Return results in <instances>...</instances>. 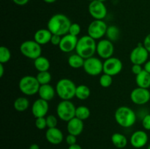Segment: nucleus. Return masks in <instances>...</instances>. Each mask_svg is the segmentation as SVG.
<instances>
[{
	"label": "nucleus",
	"instance_id": "58836bf2",
	"mask_svg": "<svg viewBox=\"0 0 150 149\" xmlns=\"http://www.w3.org/2000/svg\"><path fill=\"white\" fill-rule=\"evenodd\" d=\"M144 69L142 68V65H140V64H133L131 68L132 72L136 74V75L139 74Z\"/></svg>",
	"mask_w": 150,
	"mask_h": 149
},
{
	"label": "nucleus",
	"instance_id": "a19ab883",
	"mask_svg": "<svg viewBox=\"0 0 150 149\" xmlns=\"http://www.w3.org/2000/svg\"><path fill=\"white\" fill-rule=\"evenodd\" d=\"M29 0H13V1L15 4L19 6L26 5V4L29 2Z\"/></svg>",
	"mask_w": 150,
	"mask_h": 149
},
{
	"label": "nucleus",
	"instance_id": "393cba45",
	"mask_svg": "<svg viewBox=\"0 0 150 149\" xmlns=\"http://www.w3.org/2000/svg\"><path fill=\"white\" fill-rule=\"evenodd\" d=\"M84 61V58H82L81 56H79L77 53H75L70 56V57L67 59V63H68L69 66L72 68L79 69L83 67Z\"/></svg>",
	"mask_w": 150,
	"mask_h": 149
},
{
	"label": "nucleus",
	"instance_id": "79ce46f5",
	"mask_svg": "<svg viewBox=\"0 0 150 149\" xmlns=\"http://www.w3.org/2000/svg\"><path fill=\"white\" fill-rule=\"evenodd\" d=\"M144 70H146V72L150 73V60L146 61L144 64Z\"/></svg>",
	"mask_w": 150,
	"mask_h": 149
},
{
	"label": "nucleus",
	"instance_id": "de8ad7c7",
	"mask_svg": "<svg viewBox=\"0 0 150 149\" xmlns=\"http://www.w3.org/2000/svg\"><path fill=\"white\" fill-rule=\"evenodd\" d=\"M98 1H102V2H105V1H106V0H98Z\"/></svg>",
	"mask_w": 150,
	"mask_h": 149
},
{
	"label": "nucleus",
	"instance_id": "9d476101",
	"mask_svg": "<svg viewBox=\"0 0 150 149\" xmlns=\"http://www.w3.org/2000/svg\"><path fill=\"white\" fill-rule=\"evenodd\" d=\"M123 68V64L120 58L111 57L107 58L103 62V73L111 76H115L120 74Z\"/></svg>",
	"mask_w": 150,
	"mask_h": 149
},
{
	"label": "nucleus",
	"instance_id": "ea45409f",
	"mask_svg": "<svg viewBox=\"0 0 150 149\" xmlns=\"http://www.w3.org/2000/svg\"><path fill=\"white\" fill-rule=\"evenodd\" d=\"M143 45L150 53V33L145 37L144 39Z\"/></svg>",
	"mask_w": 150,
	"mask_h": 149
},
{
	"label": "nucleus",
	"instance_id": "7ed1b4c3",
	"mask_svg": "<svg viewBox=\"0 0 150 149\" xmlns=\"http://www.w3.org/2000/svg\"><path fill=\"white\" fill-rule=\"evenodd\" d=\"M115 121L120 127L129 128L133 127L136 121V115L133 109L127 106L117 108L114 113Z\"/></svg>",
	"mask_w": 150,
	"mask_h": 149
},
{
	"label": "nucleus",
	"instance_id": "423d86ee",
	"mask_svg": "<svg viewBox=\"0 0 150 149\" xmlns=\"http://www.w3.org/2000/svg\"><path fill=\"white\" fill-rule=\"evenodd\" d=\"M20 51L22 55L30 59L35 60L42 54V47L36 41L26 40L20 45Z\"/></svg>",
	"mask_w": 150,
	"mask_h": 149
},
{
	"label": "nucleus",
	"instance_id": "a18cd8bd",
	"mask_svg": "<svg viewBox=\"0 0 150 149\" xmlns=\"http://www.w3.org/2000/svg\"><path fill=\"white\" fill-rule=\"evenodd\" d=\"M29 149H40V146L36 143H34V144H32L29 146Z\"/></svg>",
	"mask_w": 150,
	"mask_h": 149
},
{
	"label": "nucleus",
	"instance_id": "c756f323",
	"mask_svg": "<svg viewBox=\"0 0 150 149\" xmlns=\"http://www.w3.org/2000/svg\"><path fill=\"white\" fill-rule=\"evenodd\" d=\"M36 77L39 83L40 84V86L41 85L49 84L51 80V78H52L51 74L48 71L38 72Z\"/></svg>",
	"mask_w": 150,
	"mask_h": 149
},
{
	"label": "nucleus",
	"instance_id": "f257e3e1",
	"mask_svg": "<svg viewBox=\"0 0 150 149\" xmlns=\"http://www.w3.org/2000/svg\"><path fill=\"white\" fill-rule=\"evenodd\" d=\"M72 23L67 15L57 13L50 18L47 23V29L53 34L62 37L69 32Z\"/></svg>",
	"mask_w": 150,
	"mask_h": 149
},
{
	"label": "nucleus",
	"instance_id": "4468645a",
	"mask_svg": "<svg viewBox=\"0 0 150 149\" xmlns=\"http://www.w3.org/2000/svg\"><path fill=\"white\" fill-rule=\"evenodd\" d=\"M130 99L136 105H145L150 100V91L149 89L141 87L136 88L130 93Z\"/></svg>",
	"mask_w": 150,
	"mask_h": 149
},
{
	"label": "nucleus",
	"instance_id": "a878e982",
	"mask_svg": "<svg viewBox=\"0 0 150 149\" xmlns=\"http://www.w3.org/2000/svg\"><path fill=\"white\" fill-rule=\"evenodd\" d=\"M91 94L90 89L86 85L77 86L76 90V97L80 100H86Z\"/></svg>",
	"mask_w": 150,
	"mask_h": 149
},
{
	"label": "nucleus",
	"instance_id": "4c0bfd02",
	"mask_svg": "<svg viewBox=\"0 0 150 149\" xmlns=\"http://www.w3.org/2000/svg\"><path fill=\"white\" fill-rule=\"evenodd\" d=\"M62 37L59 36V35L57 34H52V37H51V43L53 45H55V46H59L60 44V42H61Z\"/></svg>",
	"mask_w": 150,
	"mask_h": 149
},
{
	"label": "nucleus",
	"instance_id": "6e6552de",
	"mask_svg": "<svg viewBox=\"0 0 150 149\" xmlns=\"http://www.w3.org/2000/svg\"><path fill=\"white\" fill-rule=\"evenodd\" d=\"M83 68L89 75L98 76L103 72V62L100 58L92 56L85 59Z\"/></svg>",
	"mask_w": 150,
	"mask_h": 149
},
{
	"label": "nucleus",
	"instance_id": "c9c22d12",
	"mask_svg": "<svg viewBox=\"0 0 150 149\" xmlns=\"http://www.w3.org/2000/svg\"><path fill=\"white\" fill-rule=\"evenodd\" d=\"M142 126L144 129L150 131V114H146L142 119Z\"/></svg>",
	"mask_w": 150,
	"mask_h": 149
},
{
	"label": "nucleus",
	"instance_id": "2eb2a0df",
	"mask_svg": "<svg viewBox=\"0 0 150 149\" xmlns=\"http://www.w3.org/2000/svg\"><path fill=\"white\" fill-rule=\"evenodd\" d=\"M79 39L77 37L73 36L70 34L64 35L62 37L61 42H60L59 48L60 51L63 53H70L71 51L76 50V45Z\"/></svg>",
	"mask_w": 150,
	"mask_h": 149
},
{
	"label": "nucleus",
	"instance_id": "473e14b6",
	"mask_svg": "<svg viewBox=\"0 0 150 149\" xmlns=\"http://www.w3.org/2000/svg\"><path fill=\"white\" fill-rule=\"evenodd\" d=\"M47 122V127L48 128H54L57 127L58 124V119L54 115H48L45 117Z\"/></svg>",
	"mask_w": 150,
	"mask_h": 149
},
{
	"label": "nucleus",
	"instance_id": "20e7f679",
	"mask_svg": "<svg viewBox=\"0 0 150 149\" xmlns=\"http://www.w3.org/2000/svg\"><path fill=\"white\" fill-rule=\"evenodd\" d=\"M76 87L74 82L69 78L60 79L56 85V92L62 100H71L76 96Z\"/></svg>",
	"mask_w": 150,
	"mask_h": 149
},
{
	"label": "nucleus",
	"instance_id": "f704fd0d",
	"mask_svg": "<svg viewBox=\"0 0 150 149\" xmlns=\"http://www.w3.org/2000/svg\"><path fill=\"white\" fill-rule=\"evenodd\" d=\"M35 126L40 130L45 129L47 127V122L45 117L36 118V120H35Z\"/></svg>",
	"mask_w": 150,
	"mask_h": 149
},
{
	"label": "nucleus",
	"instance_id": "1a4fd4ad",
	"mask_svg": "<svg viewBox=\"0 0 150 149\" xmlns=\"http://www.w3.org/2000/svg\"><path fill=\"white\" fill-rule=\"evenodd\" d=\"M108 26L103 20H94L88 26V35L95 40L101 39L106 34Z\"/></svg>",
	"mask_w": 150,
	"mask_h": 149
},
{
	"label": "nucleus",
	"instance_id": "9b49d317",
	"mask_svg": "<svg viewBox=\"0 0 150 149\" xmlns=\"http://www.w3.org/2000/svg\"><path fill=\"white\" fill-rule=\"evenodd\" d=\"M88 10L90 15L95 20H103L107 15V8L105 4L98 0L90 1Z\"/></svg>",
	"mask_w": 150,
	"mask_h": 149
},
{
	"label": "nucleus",
	"instance_id": "a211bd4d",
	"mask_svg": "<svg viewBox=\"0 0 150 149\" xmlns=\"http://www.w3.org/2000/svg\"><path fill=\"white\" fill-rule=\"evenodd\" d=\"M45 139L52 145H59L62 143L64 140L63 132L57 127L48 128L45 131Z\"/></svg>",
	"mask_w": 150,
	"mask_h": 149
},
{
	"label": "nucleus",
	"instance_id": "72a5a7b5",
	"mask_svg": "<svg viewBox=\"0 0 150 149\" xmlns=\"http://www.w3.org/2000/svg\"><path fill=\"white\" fill-rule=\"evenodd\" d=\"M81 31V28L80 25H79V23H72L70 29H69L68 34L73 35V36L78 37L79 34H80Z\"/></svg>",
	"mask_w": 150,
	"mask_h": 149
},
{
	"label": "nucleus",
	"instance_id": "4be33fe9",
	"mask_svg": "<svg viewBox=\"0 0 150 149\" xmlns=\"http://www.w3.org/2000/svg\"><path fill=\"white\" fill-rule=\"evenodd\" d=\"M136 83L138 87L149 89L150 88V73L143 70L139 74L136 75Z\"/></svg>",
	"mask_w": 150,
	"mask_h": 149
},
{
	"label": "nucleus",
	"instance_id": "bb28decb",
	"mask_svg": "<svg viewBox=\"0 0 150 149\" xmlns=\"http://www.w3.org/2000/svg\"><path fill=\"white\" fill-rule=\"evenodd\" d=\"M13 106L15 110L18 112H24L29 108V101L26 97L20 96L15 100Z\"/></svg>",
	"mask_w": 150,
	"mask_h": 149
},
{
	"label": "nucleus",
	"instance_id": "cd10ccee",
	"mask_svg": "<svg viewBox=\"0 0 150 149\" xmlns=\"http://www.w3.org/2000/svg\"><path fill=\"white\" fill-rule=\"evenodd\" d=\"M105 35L107 37V39H109L110 41H111V42H115V41L118 40L119 37H120V29L117 26H115V25L108 26Z\"/></svg>",
	"mask_w": 150,
	"mask_h": 149
},
{
	"label": "nucleus",
	"instance_id": "dca6fc26",
	"mask_svg": "<svg viewBox=\"0 0 150 149\" xmlns=\"http://www.w3.org/2000/svg\"><path fill=\"white\" fill-rule=\"evenodd\" d=\"M49 110L48 101L42 99H38L32 105V113L35 118L40 117H45Z\"/></svg>",
	"mask_w": 150,
	"mask_h": 149
},
{
	"label": "nucleus",
	"instance_id": "0eeeda50",
	"mask_svg": "<svg viewBox=\"0 0 150 149\" xmlns=\"http://www.w3.org/2000/svg\"><path fill=\"white\" fill-rule=\"evenodd\" d=\"M76 108L70 100H62L57 107V114L62 121L68 122L76 117Z\"/></svg>",
	"mask_w": 150,
	"mask_h": 149
},
{
	"label": "nucleus",
	"instance_id": "8fccbe9b",
	"mask_svg": "<svg viewBox=\"0 0 150 149\" xmlns=\"http://www.w3.org/2000/svg\"><path fill=\"white\" fill-rule=\"evenodd\" d=\"M87 1H94V0H87Z\"/></svg>",
	"mask_w": 150,
	"mask_h": 149
},
{
	"label": "nucleus",
	"instance_id": "412c9836",
	"mask_svg": "<svg viewBox=\"0 0 150 149\" xmlns=\"http://www.w3.org/2000/svg\"><path fill=\"white\" fill-rule=\"evenodd\" d=\"M56 89H54L51 85L45 84L41 85L38 91V95L40 99H44L45 101H51L55 96Z\"/></svg>",
	"mask_w": 150,
	"mask_h": 149
},
{
	"label": "nucleus",
	"instance_id": "7c9ffc66",
	"mask_svg": "<svg viewBox=\"0 0 150 149\" xmlns=\"http://www.w3.org/2000/svg\"><path fill=\"white\" fill-rule=\"evenodd\" d=\"M11 58V52L5 46H1L0 48V63L6 64Z\"/></svg>",
	"mask_w": 150,
	"mask_h": 149
},
{
	"label": "nucleus",
	"instance_id": "6ab92c4d",
	"mask_svg": "<svg viewBox=\"0 0 150 149\" xmlns=\"http://www.w3.org/2000/svg\"><path fill=\"white\" fill-rule=\"evenodd\" d=\"M83 127H84L83 121L76 117H74L70 120L67 124V130L68 134H73L75 136L80 135L83 132Z\"/></svg>",
	"mask_w": 150,
	"mask_h": 149
},
{
	"label": "nucleus",
	"instance_id": "2f4dec72",
	"mask_svg": "<svg viewBox=\"0 0 150 149\" xmlns=\"http://www.w3.org/2000/svg\"><path fill=\"white\" fill-rule=\"evenodd\" d=\"M99 83L100 86L103 88H108L111 86L113 83L112 76L103 73V74L100 77Z\"/></svg>",
	"mask_w": 150,
	"mask_h": 149
},
{
	"label": "nucleus",
	"instance_id": "f03ea898",
	"mask_svg": "<svg viewBox=\"0 0 150 149\" xmlns=\"http://www.w3.org/2000/svg\"><path fill=\"white\" fill-rule=\"evenodd\" d=\"M97 42L95 39L89 35H84L79 38L76 48V53L84 59L94 56L96 53Z\"/></svg>",
	"mask_w": 150,
	"mask_h": 149
},
{
	"label": "nucleus",
	"instance_id": "f8f14e48",
	"mask_svg": "<svg viewBox=\"0 0 150 149\" xmlns=\"http://www.w3.org/2000/svg\"><path fill=\"white\" fill-rule=\"evenodd\" d=\"M149 51L143 45H139L132 50L130 54V60L133 64H144L148 61Z\"/></svg>",
	"mask_w": 150,
	"mask_h": 149
},
{
	"label": "nucleus",
	"instance_id": "49530a36",
	"mask_svg": "<svg viewBox=\"0 0 150 149\" xmlns=\"http://www.w3.org/2000/svg\"><path fill=\"white\" fill-rule=\"evenodd\" d=\"M45 3H48V4H52V3L55 2L57 0H43Z\"/></svg>",
	"mask_w": 150,
	"mask_h": 149
},
{
	"label": "nucleus",
	"instance_id": "5701e85b",
	"mask_svg": "<svg viewBox=\"0 0 150 149\" xmlns=\"http://www.w3.org/2000/svg\"><path fill=\"white\" fill-rule=\"evenodd\" d=\"M111 142L113 145L117 148H124L127 145V138L125 135L121 133L116 132L111 135Z\"/></svg>",
	"mask_w": 150,
	"mask_h": 149
},
{
	"label": "nucleus",
	"instance_id": "ddd939ff",
	"mask_svg": "<svg viewBox=\"0 0 150 149\" xmlns=\"http://www.w3.org/2000/svg\"><path fill=\"white\" fill-rule=\"evenodd\" d=\"M96 53L100 58L107 59L113 56L114 53V46L113 42L109 39H100L97 43Z\"/></svg>",
	"mask_w": 150,
	"mask_h": 149
},
{
	"label": "nucleus",
	"instance_id": "c85d7f7f",
	"mask_svg": "<svg viewBox=\"0 0 150 149\" xmlns=\"http://www.w3.org/2000/svg\"><path fill=\"white\" fill-rule=\"evenodd\" d=\"M91 115L90 110L89 108L86 106H79L78 108H76V118H79V119L82 120V121H84L86 120L87 118H89Z\"/></svg>",
	"mask_w": 150,
	"mask_h": 149
},
{
	"label": "nucleus",
	"instance_id": "37998d69",
	"mask_svg": "<svg viewBox=\"0 0 150 149\" xmlns=\"http://www.w3.org/2000/svg\"><path fill=\"white\" fill-rule=\"evenodd\" d=\"M67 149H82V148L80 145L76 143V144L73 145H69L68 148Z\"/></svg>",
	"mask_w": 150,
	"mask_h": 149
},
{
	"label": "nucleus",
	"instance_id": "f3484780",
	"mask_svg": "<svg viewBox=\"0 0 150 149\" xmlns=\"http://www.w3.org/2000/svg\"><path fill=\"white\" fill-rule=\"evenodd\" d=\"M149 137L147 133L143 130H137L132 134L130 142L131 145L135 148H142L148 143Z\"/></svg>",
	"mask_w": 150,
	"mask_h": 149
},
{
	"label": "nucleus",
	"instance_id": "b1692460",
	"mask_svg": "<svg viewBox=\"0 0 150 149\" xmlns=\"http://www.w3.org/2000/svg\"><path fill=\"white\" fill-rule=\"evenodd\" d=\"M34 66L38 72H45L48 71L51 67V64L46 57L41 56L34 60Z\"/></svg>",
	"mask_w": 150,
	"mask_h": 149
},
{
	"label": "nucleus",
	"instance_id": "aec40b11",
	"mask_svg": "<svg viewBox=\"0 0 150 149\" xmlns=\"http://www.w3.org/2000/svg\"><path fill=\"white\" fill-rule=\"evenodd\" d=\"M52 34H53L48 30V29H38L34 34V40L40 45H45L51 42Z\"/></svg>",
	"mask_w": 150,
	"mask_h": 149
},
{
	"label": "nucleus",
	"instance_id": "e433bc0d",
	"mask_svg": "<svg viewBox=\"0 0 150 149\" xmlns=\"http://www.w3.org/2000/svg\"><path fill=\"white\" fill-rule=\"evenodd\" d=\"M66 143L68 145H73L77 143V136H75L73 134H68L65 138Z\"/></svg>",
	"mask_w": 150,
	"mask_h": 149
},
{
	"label": "nucleus",
	"instance_id": "39448f33",
	"mask_svg": "<svg viewBox=\"0 0 150 149\" xmlns=\"http://www.w3.org/2000/svg\"><path fill=\"white\" fill-rule=\"evenodd\" d=\"M18 87L21 93L24 95L33 96L38 93L40 84L35 76L25 75L19 80Z\"/></svg>",
	"mask_w": 150,
	"mask_h": 149
},
{
	"label": "nucleus",
	"instance_id": "c03bdc74",
	"mask_svg": "<svg viewBox=\"0 0 150 149\" xmlns=\"http://www.w3.org/2000/svg\"><path fill=\"white\" fill-rule=\"evenodd\" d=\"M4 64H1L0 63V77H2L4 75Z\"/></svg>",
	"mask_w": 150,
	"mask_h": 149
},
{
	"label": "nucleus",
	"instance_id": "09e8293b",
	"mask_svg": "<svg viewBox=\"0 0 150 149\" xmlns=\"http://www.w3.org/2000/svg\"><path fill=\"white\" fill-rule=\"evenodd\" d=\"M146 149H150V144L149 145H148V147H147V148Z\"/></svg>",
	"mask_w": 150,
	"mask_h": 149
}]
</instances>
